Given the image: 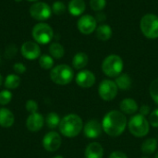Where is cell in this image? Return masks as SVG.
<instances>
[{"label": "cell", "instance_id": "6da1fadb", "mask_svg": "<svg viewBox=\"0 0 158 158\" xmlns=\"http://www.w3.org/2000/svg\"><path fill=\"white\" fill-rule=\"evenodd\" d=\"M128 120L121 111L112 110L109 111L103 118L102 127L103 131L111 137H118L121 135L126 130Z\"/></svg>", "mask_w": 158, "mask_h": 158}, {"label": "cell", "instance_id": "7a4b0ae2", "mask_svg": "<svg viewBox=\"0 0 158 158\" xmlns=\"http://www.w3.org/2000/svg\"><path fill=\"white\" fill-rule=\"evenodd\" d=\"M58 128L63 136L67 138H74L83 130V122L80 116L76 114H69L61 119Z\"/></svg>", "mask_w": 158, "mask_h": 158}, {"label": "cell", "instance_id": "3957f363", "mask_svg": "<svg viewBox=\"0 0 158 158\" xmlns=\"http://www.w3.org/2000/svg\"><path fill=\"white\" fill-rule=\"evenodd\" d=\"M73 77V69L66 64H61L53 68L50 72V79L53 82L58 85H67L70 83Z\"/></svg>", "mask_w": 158, "mask_h": 158}, {"label": "cell", "instance_id": "277c9868", "mask_svg": "<svg viewBox=\"0 0 158 158\" xmlns=\"http://www.w3.org/2000/svg\"><path fill=\"white\" fill-rule=\"evenodd\" d=\"M102 70L107 77H118L123 70L122 58L118 55H110L106 56L102 63Z\"/></svg>", "mask_w": 158, "mask_h": 158}, {"label": "cell", "instance_id": "5b68a950", "mask_svg": "<svg viewBox=\"0 0 158 158\" xmlns=\"http://www.w3.org/2000/svg\"><path fill=\"white\" fill-rule=\"evenodd\" d=\"M129 131L130 132L138 138L146 136L150 131V124L148 119L142 116L141 114L134 115L129 121Z\"/></svg>", "mask_w": 158, "mask_h": 158}, {"label": "cell", "instance_id": "8992f818", "mask_svg": "<svg viewBox=\"0 0 158 158\" xmlns=\"http://www.w3.org/2000/svg\"><path fill=\"white\" fill-rule=\"evenodd\" d=\"M141 31L146 38H158V16L155 14L144 15L140 23Z\"/></svg>", "mask_w": 158, "mask_h": 158}, {"label": "cell", "instance_id": "52a82bcc", "mask_svg": "<svg viewBox=\"0 0 158 158\" xmlns=\"http://www.w3.org/2000/svg\"><path fill=\"white\" fill-rule=\"evenodd\" d=\"M54 36V31L47 23H37L32 29V37L37 44H47L51 42Z\"/></svg>", "mask_w": 158, "mask_h": 158}, {"label": "cell", "instance_id": "ba28073f", "mask_svg": "<svg viewBox=\"0 0 158 158\" xmlns=\"http://www.w3.org/2000/svg\"><path fill=\"white\" fill-rule=\"evenodd\" d=\"M118 88L115 81L111 80H104L98 87L99 96L104 101H112L118 94Z\"/></svg>", "mask_w": 158, "mask_h": 158}, {"label": "cell", "instance_id": "9c48e42d", "mask_svg": "<svg viewBox=\"0 0 158 158\" xmlns=\"http://www.w3.org/2000/svg\"><path fill=\"white\" fill-rule=\"evenodd\" d=\"M30 14L34 19L43 21L51 17L52 8L44 2H36L30 7Z\"/></svg>", "mask_w": 158, "mask_h": 158}, {"label": "cell", "instance_id": "30bf717a", "mask_svg": "<svg viewBox=\"0 0 158 158\" xmlns=\"http://www.w3.org/2000/svg\"><path fill=\"white\" fill-rule=\"evenodd\" d=\"M62 143L61 136L56 131H50L43 139V146L47 152L57 151Z\"/></svg>", "mask_w": 158, "mask_h": 158}, {"label": "cell", "instance_id": "8fae6325", "mask_svg": "<svg viewBox=\"0 0 158 158\" xmlns=\"http://www.w3.org/2000/svg\"><path fill=\"white\" fill-rule=\"evenodd\" d=\"M79 31L83 34H91L97 28V20L91 15H84L80 18L77 23Z\"/></svg>", "mask_w": 158, "mask_h": 158}, {"label": "cell", "instance_id": "7c38bea8", "mask_svg": "<svg viewBox=\"0 0 158 158\" xmlns=\"http://www.w3.org/2000/svg\"><path fill=\"white\" fill-rule=\"evenodd\" d=\"M21 55L28 60H34L40 57V46L36 42H25L21 46Z\"/></svg>", "mask_w": 158, "mask_h": 158}, {"label": "cell", "instance_id": "4fadbf2b", "mask_svg": "<svg viewBox=\"0 0 158 158\" xmlns=\"http://www.w3.org/2000/svg\"><path fill=\"white\" fill-rule=\"evenodd\" d=\"M103 131L102 124L96 119H91L87 121L83 127V134L89 139L98 138Z\"/></svg>", "mask_w": 158, "mask_h": 158}, {"label": "cell", "instance_id": "5bb4252c", "mask_svg": "<svg viewBox=\"0 0 158 158\" xmlns=\"http://www.w3.org/2000/svg\"><path fill=\"white\" fill-rule=\"evenodd\" d=\"M76 83L81 87V88H90L92 86H94V84L95 83V76L94 74L87 69L84 70H81L77 76H76Z\"/></svg>", "mask_w": 158, "mask_h": 158}, {"label": "cell", "instance_id": "9a60e30c", "mask_svg": "<svg viewBox=\"0 0 158 158\" xmlns=\"http://www.w3.org/2000/svg\"><path fill=\"white\" fill-rule=\"evenodd\" d=\"M44 123V118L40 113H38V112L31 113L27 118L26 127L30 131L36 132V131H39L43 128Z\"/></svg>", "mask_w": 158, "mask_h": 158}, {"label": "cell", "instance_id": "2e32d148", "mask_svg": "<svg viewBox=\"0 0 158 158\" xmlns=\"http://www.w3.org/2000/svg\"><path fill=\"white\" fill-rule=\"evenodd\" d=\"M85 158H103L104 148L98 143H92L87 145L84 151Z\"/></svg>", "mask_w": 158, "mask_h": 158}, {"label": "cell", "instance_id": "e0dca14e", "mask_svg": "<svg viewBox=\"0 0 158 158\" xmlns=\"http://www.w3.org/2000/svg\"><path fill=\"white\" fill-rule=\"evenodd\" d=\"M120 110L123 114L133 115L138 111V104L132 98H125L119 104Z\"/></svg>", "mask_w": 158, "mask_h": 158}, {"label": "cell", "instance_id": "ac0fdd59", "mask_svg": "<svg viewBox=\"0 0 158 158\" xmlns=\"http://www.w3.org/2000/svg\"><path fill=\"white\" fill-rule=\"evenodd\" d=\"M15 121V117L13 113L6 108L1 107L0 108V126L3 128H10Z\"/></svg>", "mask_w": 158, "mask_h": 158}, {"label": "cell", "instance_id": "d6986e66", "mask_svg": "<svg viewBox=\"0 0 158 158\" xmlns=\"http://www.w3.org/2000/svg\"><path fill=\"white\" fill-rule=\"evenodd\" d=\"M68 8L72 16L77 17V16H81L84 12L86 8V5L83 0H70Z\"/></svg>", "mask_w": 158, "mask_h": 158}, {"label": "cell", "instance_id": "ffe728a7", "mask_svg": "<svg viewBox=\"0 0 158 158\" xmlns=\"http://www.w3.org/2000/svg\"><path fill=\"white\" fill-rule=\"evenodd\" d=\"M115 82H116L118 89H121V90H124V91H127V90L131 89V87L132 85L131 78L127 73H121L120 75L116 77Z\"/></svg>", "mask_w": 158, "mask_h": 158}, {"label": "cell", "instance_id": "44dd1931", "mask_svg": "<svg viewBox=\"0 0 158 158\" xmlns=\"http://www.w3.org/2000/svg\"><path fill=\"white\" fill-rule=\"evenodd\" d=\"M88 60H89L88 56L85 53H82V52L77 53L72 59L73 68L76 69H82L83 68L87 66Z\"/></svg>", "mask_w": 158, "mask_h": 158}, {"label": "cell", "instance_id": "7402d4cb", "mask_svg": "<svg viewBox=\"0 0 158 158\" xmlns=\"http://www.w3.org/2000/svg\"><path fill=\"white\" fill-rule=\"evenodd\" d=\"M157 140L155 139V138H149V139H146L142 146H141V149H142V152L145 155H152L154 154L156 149H157Z\"/></svg>", "mask_w": 158, "mask_h": 158}, {"label": "cell", "instance_id": "603a6c76", "mask_svg": "<svg viewBox=\"0 0 158 158\" xmlns=\"http://www.w3.org/2000/svg\"><path fill=\"white\" fill-rule=\"evenodd\" d=\"M96 36L101 41H107L112 36V29L109 25L102 24L96 28Z\"/></svg>", "mask_w": 158, "mask_h": 158}, {"label": "cell", "instance_id": "cb8c5ba5", "mask_svg": "<svg viewBox=\"0 0 158 158\" xmlns=\"http://www.w3.org/2000/svg\"><path fill=\"white\" fill-rule=\"evenodd\" d=\"M49 53H50L52 57L56 58V59H60L64 56L65 50H64V47L60 44L53 43L49 46Z\"/></svg>", "mask_w": 158, "mask_h": 158}, {"label": "cell", "instance_id": "d4e9b609", "mask_svg": "<svg viewBox=\"0 0 158 158\" xmlns=\"http://www.w3.org/2000/svg\"><path fill=\"white\" fill-rule=\"evenodd\" d=\"M60 121H61V119H60L58 114H56V112H50L45 118L46 126L51 130L57 128L60 124Z\"/></svg>", "mask_w": 158, "mask_h": 158}, {"label": "cell", "instance_id": "484cf974", "mask_svg": "<svg viewBox=\"0 0 158 158\" xmlns=\"http://www.w3.org/2000/svg\"><path fill=\"white\" fill-rule=\"evenodd\" d=\"M20 84V78L16 74H9L5 80V87L8 90L16 89Z\"/></svg>", "mask_w": 158, "mask_h": 158}, {"label": "cell", "instance_id": "4316f807", "mask_svg": "<svg viewBox=\"0 0 158 158\" xmlns=\"http://www.w3.org/2000/svg\"><path fill=\"white\" fill-rule=\"evenodd\" d=\"M39 65L44 69H51L54 66V59L49 55H42L39 58Z\"/></svg>", "mask_w": 158, "mask_h": 158}, {"label": "cell", "instance_id": "83f0119b", "mask_svg": "<svg viewBox=\"0 0 158 158\" xmlns=\"http://www.w3.org/2000/svg\"><path fill=\"white\" fill-rule=\"evenodd\" d=\"M12 99V94L8 90H3L0 92V105L6 106Z\"/></svg>", "mask_w": 158, "mask_h": 158}, {"label": "cell", "instance_id": "f1b7e54d", "mask_svg": "<svg viewBox=\"0 0 158 158\" xmlns=\"http://www.w3.org/2000/svg\"><path fill=\"white\" fill-rule=\"evenodd\" d=\"M149 92L153 100L158 105V79H156L152 81V83L150 84Z\"/></svg>", "mask_w": 158, "mask_h": 158}, {"label": "cell", "instance_id": "f546056e", "mask_svg": "<svg viewBox=\"0 0 158 158\" xmlns=\"http://www.w3.org/2000/svg\"><path fill=\"white\" fill-rule=\"evenodd\" d=\"M66 11V6L61 1H56L52 6V12L56 15H62Z\"/></svg>", "mask_w": 158, "mask_h": 158}, {"label": "cell", "instance_id": "4dcf8cb0", "mask_svg": "<svg viewBox=\"0 0 158 158\" xmlns=\"http://www.w3.org/2000/svg\"><path fill=\"white\" fill-rule=\"evenodd\" d=\"M106 0H90V6L94 11H101L105 8Z\"/></svg>", "mask_w": 158, "mask_h": 158}, {"label": "cell", "instance_id": "1f68e13d", "mask_svg": "<svg viewBox=\"0 0 158 158\" xmlns=\"http://www.w3.org/2000/svg\"><path fill=\"white\" fill-rule=\"evenodd\" d=\"M148 122L149 124L154 127V128H158V108L155 109L148 118Z\"/></svg>", "mask_w": 158, "mask_h": 158}, {"label": "cell", "instance_id": "d6a6232c", "mask_svg": "<svg viewBox=\"0 0 158 158\" xmlns=\"http://www.w3.org/2000/svg\"><path fill=\"white\" fill-rule=\"evenodd\" d=\"M25 108L28 112L31 113H36L38 111V104L34 100H28L25 105Z\"/></svg>", "mask_w": 158, "mask_h": 158}, {"label": "cell", "instance_id": "836d02e7", "mask_svg": "<svg viewBox=\"0 0 158 158\" xmlns=\"http://www.w3.org/2000/svg\"><path fill=\"white\" fill-rule=\"evenodd\" d=\"M17 54V47H16V45H14V44H10V45H8L7 47H6V56L7 57V58H11V57H13L15 55Z\"/></svg>", "mask_w": 158, "mask_h": 158}, {"label": "cell", "instance_id": "e575fe53", "mask_svg": "<svg viewBox=\"0 0 158 158\" xmlns=\"http://www.w3.org/2000/svg\"><path fill=\"white\" fill-rule=\"evenodd\" d=\"M13 69H14V71H15L16 73H18V74H23V73L26 71V67H25L24 64L19 62V63L14 64Z\"/></svg>", "mask_w": 158, "mask_h": 158}, {"label": "cell", "instance_id": "d590c367", "mask_svg": "<svg viewBox=\"0 0 158 158\" xmlns=\"http://www.w3.org/2000/svg\"><path fill=\"white\" fill-rule=\"evenodd\" d=\"M150 111H151V109L148 105H143L140 108V114L143 117L148 116L150 114Z\"/></svg>", "mask_w": 158, "mask_h": 158}, {"label": "cell", "instance_id": "8d00e7d4", "mask_svg": "<svg viewBox=\"0 0 158 158\" xmlns=\"http://www.w3.org/2000/svg\"><path fill=\"white\" fill-rule=\"evenodd\" d=\"M108 158H128V156L126 154H124L121 151H115V152L110 154Z\"/></svg>", "mask_w": 158, "mask_h": 158}, {"label": "cell", "instance_id": "74e56055", "mask_svg": "<svg viewBox=\"0 0 158 158\" xmlns=\"http://www.w3.org/2000/svg\"><path fill=\"white\" fill-rule=\"evenodd\" d=\"M105 18H106V17L104 16V13H100V14L97 15V19H96L97 21H102Z\"/></svg>", "mask_w": 158, "mask_h": 158}, {"label": "cell", "instance_id": "f35d334b", "mask_svg": "<svg viewBox=\"0 0 158 158\" xmlns=\"http://www.w3.org/2000/svg\"><path fill=\"white\" fill-rule=\"evenodd\" d=\"M2 81H3V78H2V75L0 74V86H1V84H2Z\"/></svg>", "mask_w": 158, "mask_h": 158}, {"label": "cell", "instance_id": "ab89813d", "mask_svg": "<svg viewBox=\"0 0 158 158\" xmlns=\"http://www.w3.org/2000/svg\"><path fill=\"white\" fill-rule=\"evenodd\" d=\"M52 158H64L62 156H54V157Z\"/></svg>", "mask_w": 158, "mask_h": 158}, {"label": "cell", "instance_id": "60d3db41", "mask_svg": "<svg viewBox=\"0 0 158 158\" xmlns=\"http://www.w3.org/2000/svg\"><path fill=\"white\" fill-rule=\"evenodd\" d=\"M27 1H29V2H35V1H37V0H27Z\"/></svg>", "mask_w": 158, "mask_h": 158}, {"label": "cell", "instance_id": "b9f144b4", "mask_svg": "<svg viewBox=\"0 0 158 158\" xmlns=\"http://www.w3.org/2000/svg\"><path fill=\"white\" fill-rule=\"evenodd\" d=\"M155 158H158V152L156 154V156H155Z\"/></svg>", "mask_w": 158, "mask_h": 158}, {"label": "cell", "instance_id": "7bdbcfd3", "mask_svg": "<svg viewBox=\"0 0 158 158\" xmlns=\"http://www.w3.org/2000/svg\"><path fill=\"white\" fill-rule=\"evenodd\" d=\"M141 158H149V157H147V156H143V157H141Z\"/></svg>", "mask_w": 158, "mask_h": 158}, {"label": "cell", "instance_id": "ee69618b", "mask_svg": "<svg viewBox=\"0 0 158 158\" xmlns=\"http://www.w3.org/2000/svg\"><path fill=\"white\" fill-rule=\"evenodd\" d=\"M15 1H17V2H19V1H21V0H15Z\"/></svg>", "mask_w": 158, "mask_h": 158}]
</instances>
